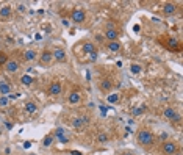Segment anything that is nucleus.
Masks as SVG:
<instances>
[{"mask_svg":"<svg viewBox=\"0 0 183 155\" xmlns=\"http://www.w3.org/2000/svg\"><path fill=\"white\" fill-rule=\"evenodd\" d=\"M153 133L149 130V129H141L138 132V143L142 147H147V146H152L153 144Z\"/></svg>","mask_w":183,"mask_h":155,"instance_id":"1","label":"nucleus"},{"mask_svg":"<svg viewBox=\"0 0 183 155\" xmlns=\"http://www.w3.org/2000/svg\"><path fill=\"white\" fill-rule=\"evenodd\" d=\"M163 118L166 119V121H174V122H179L180 121V115L177 113V110H175L174 107H166L164 111H163Z\"/></svg>","mask_w":183,"mask_h":155,"instance_id":"2","label":"nucleus"},{"mask_svg":"<svg viewBox=\"0 0 183 155\" xmlns=\"http://www.w3.org/2000/svg\"><path fill=\"white\" fill-rule=\"evenodd\" d=\"M161 152L164 155H174L175 152H179V146L174 141H164L161 144Z\"/></svg>","mask_w":183,"mask_h":155,"instance_id":"3","label":"nucleus"},{"mask_svg":"<svg viewBox=\"0 0 183 155\" xmlns=\"http://www.w3.org/2000/svg\"><path fill=\"white\" fill-rule=\"evenodd\" d=\"M5 70L8 74H14V72H17L19 70V67H20V64H19V61L17 60H14V58H8V61L5 63Z\"/></svg>","mask_w":183,"mask_h":155,"instance_id":"4","label":"nucleus"},{"mask_svg":"<svg viewBox=\"0 0 183 155\" xmlns=\"http://www.w3.org/2000/svg\"><path fill=\"white\" fill-rule=\"evenodd\" d=\"M61 91H63V85L61 82H52L50 86H49V96L52 97H57L61 94Z\"/></svg>","mask_w":183,"mask_h":155,"instance_id":"5","label":"nucleus"},{"mask_svg":"<svg viewBox=\"0 0 183 155\" xmlns=\"http://www.w3.org/2000/svg\"><path fill=\"white\" fill-rule=\"evenodd\" d=\"M39 61H41V64H50V63L53 61L52 50H49V49L42 50V53H41V56H39Z\"/></svg>","mask_w":183,"mask_h":155,"instance_id":"6","label":"nucleus"},{"mask_svg":"<svg viewBox=\"0 0 183 155\" xmlns=\"http://www.w3.org/2000/svg\"><path fill=\"white\" fill-rule=\"evenodd\" d=\"M52 55H53V60L58 61V63H64L66 61V52H64V49L57 47L55 50H52Z\"/></svg>","mask_w":183,"mask_h":155,"instance_id":"7","label":"nucleus"},{"mask_svg":"<svg viewBox=\"0 0 183 155\" xmlns=\"http://www.w3.org/2000/svg\"><path fill=\"white\" fill-rule=\"evenodd\" d=\"M85 19H86V13L83 10H75L72 13V22L81 24V22H85Z\"/></svg>","mask_w":183,"mask_h":155,"instance_id":"8","label":"nucleus"},{"mask_svg":"<svg viewBox=\"0 0 183 155\" xmlns=\"http://www.w3.org/2000/svg\"><path fill=\"white\" fill-rule=\"evenodd\" d=\"M88 122H89V118H88V116H78V118L72 119V127H75V129H81V127L86 125Z\"/></svg>","mask_w":183,"mask_h":155,"instance_id":"9","label":"nucleus"},{"mask_svg":"<svg viewBox=\"0 0 183 155\" xmlns=\"http://www.w3.org/2000/svg\"><path fill=\"white\" fill-rule=\"evenodd\" d=\"M13 14V10L10 5H3L2 8H0V20H8Z\"/></svg>","mask_w":183,"mask_h":155,"instance_id":"10","label":"nucleus"},{"mask_svg":"<svg viewBox=\"0 0 183 155\" xmlns=\"http://www.w3.org/2000/svg\"><path fill=\"white\" fill-rule=\"evenodd\" d=\"M11 83L6 80H0V94L2 96H10L11 94Z\"/></svg>","mask_w":183,"mask_h":155,"instance_id":"11","label":"nucleus"},{"mask_svg":"<svg viewBox=\"0 0 183 155\" xmlns=\"http://www.w3.org/2000/svg\"><path fill=\"white\" fill-rule=\"evenodd\" d=\"M175 11H177V5L172 3V2H167L163 5V13L166 14V16H172V14H175Z\"/></svg>","mask_w":183,"mask_h":155,"instance_id":"12","label":"nucleus"},{"mask_svg":"<svg viewBox=\"0 0 183 155\" xmlns=\"http://www.w3.org/2000/svg\"><path fill=\"white\" fill-rule=\"evenodd\" d=\"M80 100H81L80 91H72V93L69 94V97H67V102H69L71 105H77V103H80Z\"/></svg>","mask_w":183,"mask_h":155,"instance_id":"13","label":"nucleus"},{"mask_svg":"<svg viewBox=\"0 0 183 155\" xmlns=\"http://www.w3.org/2000/svg\"><path fill=\"white\" fill-rule=\"evenodd\" d=\"M36 56H38V53H36L35 49H28V50H25V52H24V60H25L27 63L35 61V60H36Z\"/></svg>","mask_w":183,"mask_h":155,"instance_id":"14","label":"nucleus"},{"mask_svg":"<svg viewBox=\"0 0 183 155\" xmlns=\"http://www.w3.org/2000/svg\"><path fill=\"white\" fill-rule=\"evenodd\" d=\"M105 38L108 39V42H110V41H118V31L114 30V28H106Z\"/></svg>","mask_w":183,"mask_h":155,"instance_id":"15","label":"nucleus"},{"mask_svg":"<svg viewBox=\"0 0 183 155\" xmlns=\"http://www.w3.org/2000/svg\"><path fill=\"white\" fill-rule=\"evenodd\" d=\"M111 88H113V83H111V80L103 79V80L100 82V89H102V91H105V93H110Z\"/></svg>","mask_w":183,"mask_h":155,"instance_id":"16","label":"nucleus"},{"mask_svg":"<svg viewBox=\"0 0 183 155\" xmlns=\"http://www.w3.org/2000/svg\"><path fill=\"white\" fill-rule=\"evenodd\" d=\"M83 52L85 53H92V52H96V44L91 41H86L83 42Z\"/></svg>","mask_w":183,"mask_h":155,"instance_id":"17","label":"nucleus"},{"mask_svg":"<svg viewBox=\"0 0 183 155\" xmlns=\"http://www.w3.org/2000/svg\"><path fill=\"white\" fill-rule=\"evenodd\" d=\"M25 111L28 113V115H35V113L38 111V105H36L35 102H31V100L27 102V103H25Z\"/></svg>","mask_w":183,"mask_h":155,"instance_id":"18","label":"nucleus"},{"mask_svg":"<svg viewBox=\"0 0 183 155\" xmlns=\"http://www.w3.org/2000/svg\"><path fill=\"white\" fill-rule=\"evenodd\" d=\"M106 46H108V50L110 52H119L121 50V42L119 41H110Z\"/></svg>","mask_w":183,"mask_h":155,"instance_id":"19","label":"nucleus"},{"mask_svg":"<svg viewBox=\"0 0 183 155\" xmlns=\"http://www.w3.org/2000/svg\"><path fill=\"white\" fill-rule=\"evenodd\" d=\"M119 99H121V96L118 93H110V94L106 96V102L108 103H118Z\"/></svg>","mask_w":183,"mask_h":155,"instance_id":"20","label":"nucleus"},{"mask_svg":"<svg viewBox=\"0 0 183 155\" xmlns=\"http://www.w3.org/2000/svg\"><path fill=\"white\" fill-rule=\"evenodd\" d=\"M33 82H35V79H33L31 75H22V77H20V83L25 85V86H30Z\"/></svg>","mask_w":183,"mask_h":155,"instance_id":"21","label":"nucleus"},{"mask_svg":"<svg viewBox=\"0 0 183 155\" xmlns=\"http://www.w3.org/2000/svg\"><path fill=\"white\" fill-rule=\"evenodd\" d=\"M142 70V66L141 64H138V63H132V66H130V72L133 74V75H138L139 72Z\"/></svg>","mask_w":183,"mask_h":155,"instance_id":"22","label":"nucleus"},{"mask_svg":"<svg viewBox=\"0 0 183 155\" xmlns=\"http://www.w3.org/2000/svg\"><path fill=\"white\" fill-rule=\"evenodd\" d=\"M108 139H110V138H108V135H106L105 132H100L99 135H97V143H106Z\"/></svg>","mask_w":183,"mask_h":155,"instance_id":"23","label":"nucleus"},{"mask_svg":"<svg viewBox=\"0 0 183 155\" xmlns=\"http://www.w3.org/2000/svg\"><path fill=\"white\" fill-rule=\"evenodd\" d=\"M10 105V99L6 97V96H2L0 97V108H3V107H8Z\"/></svg>","mask_w":183,"mask_h":155,"instance_id":"24","label":"nucleus"},{"mask_svg":"<svg viewBox=\"0 0 183 155\" xmlns=\"http://www.w3.org/2000/svg\"><path fill=\"white\" fill-rule=\"evenodd\" d=\"M167 42H169V47H171V49H177V46H179L177 39H174V38H169Z\"/></svg>","mask_w":183,"mask_h":155,"instance_id":"25","label":"nucleus"},{"mask_svg":"<svg viewBox=\"0 0 183 155\" xmlns=\"http://www.w3.org/2000/svg\"><path fill=\"white\" fill-rule=\"evenodd\" d=\"M144 110H146V105H141L139 108H135V110H133V115H135V116H138V115H141V113L144 111Z\"/></svg>","mask_w":183,"mask_h":155,"instance_id":"26","label":"nucleus"},{"mask_svg":"<svg viewBox=\"0 0 183 155\" xmlns=\"http://www.w3.org/2000/svg\"><path fill=\"white\" fill-rule=\"evenodd\" d=\"M52 141H53V135L45 136V138H44V146H50V144H52Z\"/></svg>","mask_w":183,"mask_h":155,"instance_id":"27","label":"nucleus"},{"mask_svg":"<svg viewBox=\"0 0 183 155\" xmlns=\"http://www.w3.org/2000/svg\"><path fill=\"white\" fill-rule=\"evenodd\" d=\"M8 61V56H6L5 53H0V64L2 66H5V63Z\"/></svg>","mask_w":183,"mask_h":155,"instance_id":"28","label":"nucleus"},{"mask_svg":"<svg viewBox=\"0 0 183 155\" xmlns=\"http://www.w3.org/2000/svg\"><path fill=\"white\" fill-rule=\"evenodd\" d=\"M55 135H57V136H63V135H64V129H63V127H60V129L55 130Z\"/></svg>","mask_w":183,"mask_h":155,"instance_id":"29","label":"nucleus"},{"mask_svg":"<svg viewBox=\"0 0 183 155\" xmlns=\"http://www.w3.org/2000/svg\"><path fill=\"white\" fill-rule=\"evenodd\" d=\"M97 58H99L97 52H92V53H89V60H91V61H97Z\"/></svg>","mask_w":183,"mask_h":155,"instance_id":"30","label":"nucleus"},{"mask_svg":"<svg viewBox=\"0 0 183 155\" xmlns=\"http://www.w3.org/2000/svg\"><path fill=\"white\" fill-rule=\"evenodd\" d=\"M25 10H27V8H25V5H24V3H20V5H17V11H19V13H24Z\"/></svg>","mask_w":183,"mask_h":155,"instance_id":"31","label":"nucleus"},{"mask_svg":"<svg viewBox=\"0 0 183 155\" xmlns=\"http://www.w3.org/2000/svg\"><path fill=\"white\" fill-rule=\"evenodd\" d=\"M58 139H60V143H67V141H69V139H67L64 135H63V136H58Z\"/></svg>","mask_w":183,"mask_h":155,"instance_id":"32","label":"nucleus"},{"mask_svg":"<svg viewBox=\"0 0 183 155\" xmlns=\"http://www.w3.org/2000/svg\"><path fill=\"white\" fill-rule=\"evenodd\" d=\"M30 146H31L30 141H25V143H24V147H25V149H30Z\"/></svg>","mask_w":183,"mask_h":155,"instance_id":"33","label":"nucleus"},{"mask_svg":"<svg viewBox=\"0 0 183 155\" xmlns=\"http://www.w3.org/2000/svg\"><path fill=\"white\" fill-rule=\"evenodd\" d=\"M5 127H6V129H13V122H5Z\"/></svg>","mask_w":183,"mask_h":155,"instance_id":"34","label":"nucleus"},{"mask_svg":"<svg viewBox=\"0 0 183 155\" xmlns=\"http://www.w3.org/2000/svg\"><path fill=\"white\" fill-rule=\"evenodd\" d=\"M100 110H102V115H105V113H106V107H105V105H100Z\"/></svg>","mask_w":183,"mask_h":155,"instance_id":"35","label":"nucleus"},{"mask_svg":"<svg viewBox=\"0 0 183 155\" xmlns=\"http://www.w3.org/2000/svg\"><path fill=\"white\" fill-rule=\"evenodd\" d=\"M139 28H141L139 25H135V27H133V31H139Z\"/></svg>","mask_w":183,"mask_h":155,"instance_id":"36","label":"nucleus"},{"mask_svg":"<svg viewBox=\"0 0 183 155\" xmlns=\"http://www.w3.org/2000/svg\"><path fill=\"white\" fill-rule=\"evenodd\" d=\"M72 155H81L78 151H72Z\"/></svg>","mask_w":183,"mask_h":155,"instance_id":"37","label":"nucleus"},{"mask_svg":"<svg viewBox=\"0 0 183 155\" xmlns=\"http://www.w3.org/2000/svg\"><path fill=\"white\" fill-rule=\"evenodd\" d=\"M122 155H135V154H132V152H124Z\"/></svg>","mask_w":183,"mask_h":155,"instance_id":"38","label":"nucleus"},{"mask_svg":"<svg viewBox=\"0 0 183 155\" xmlns=\"http://www.w3.org/2000/svg\"><path fill=\"white\" fill-rule=\"evenodd\" d=\"M174 155H183V154H182V152H175Z\"/></svg>","mask_w":183,"mask_h":155,"instance_id":"39","label":"nucleus"},{"mask_svg":"<svg viewBox=\"0 0 183 155\" xmlns=\"http://www.w3.org/2000/svg\"><path fill=\"white\" fill-rule=\"evenodd\" d=\"M31 155H35V154H31Z\"/></svg>","mask_w":183,"mask_h":155,"instance_id":"40","label":"nucleus"}]
</instances>
